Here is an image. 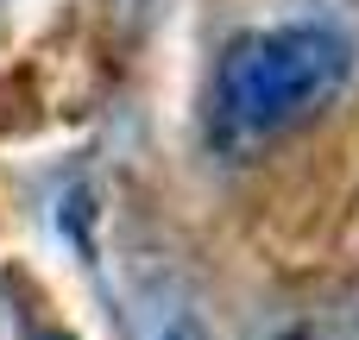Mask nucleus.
Returning a JSON list of instances; mask_svg holds the SVG:
<instances>
[{"label":"nucleus","mask_w":359,"mask_h":340,"mask_svg":"<svg viewBox=\"0 0 359 340\" xmlns=\"http://www.w3.org/2000/svg\"><path fill=\"white\" fill-rule=\"evenodd\" d=\"M353 76V44L322 19L259 25L215 69V126L227 145H259L328 107Z\"/></svg>","instance_id":"1"},{"label":"nucleus","mask_w":359,"mask_h":340,"mask_svg":"<svg viewBox=\"0 0 359 340\" xmlns=\"http://www.w3.org/2000/svg\"><path fill=\"white\" fill-rule=\"evenodd\" d=\"M170 340H196V334H189V328H183V334H170Z\"/></svg>","instance_id":"2"},{"label":"nucleus","mask_w":359,"mask_h":340,"mask_svg":"<svg viewBox=\"0 0 359 340\" xmlns=\"http://www.w3.org/2000/svg\"><path fill=\"white\" fill-rule=\"evenodd\" d=\"M44 340H69V334H44Z\"/></svg>","instance_id":"3"}]
</instances>
